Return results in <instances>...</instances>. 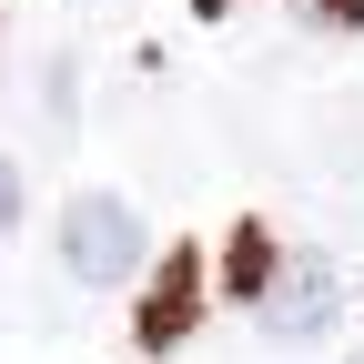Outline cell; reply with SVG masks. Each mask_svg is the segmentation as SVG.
Listing matches in <instances>:
<instances>
[{"label": "cell", "instance_id": "cell-5", "mask_svg": "<svg viewBox=\"0 0 364 364\" xmlns=\"http://www.w3.org/2000/svg\"><path fill=\"white\" fill-rule=\"evenodd\" d=\"M21 213H31V193H21V162H11V152H0V243H11V233H21Z\"/></svg>", "mask_w": 364, "mask_h": 364}, {"label": "cell", "instance_id": "cell-3", "mask_svg": "<svg viewBox=\"0 0 364 364\" xmlns=\"http://www.w3.org/2000/svg\"><path fill=\"white\" fill-rule=\"evenodd\" d=\"M203 294H213L203 253H193V243H182V253H162V273H142V314H132L142 354H172L182 334H193V324H203Z\"/></svg>", "mask_w": 364, "mask_h": 364}, {"label": "cell", "instance_id": "cell-4", "mask_svg": "<svg viewBox=\"0 0 364 364\" xmlns=\"http://www.w3.org/2000/svg\"><path fill=\"white\" fill-rule=\"evenodd\" d=\"M273 273H284L273 233H263V223H243V233H233V253H223V294H233V304H263V284H273Z\"/></svg>", "mask_w": 364, "mask_h": 364}, {"label": "cell", "instance_id": "cell-2", "mask_svg": "<svg viewBox=\"0 0 364 364\" xmlns=\"http://www.w3.org/2000/svg\"><path fill=\"white\" fill-rule=\"evenodd\" d=\"M334 314H344V273L324 253H284V273H273L263 304H253V334L263 344H324Z\"/></svg>", "mask_w": 364, "mask_h": 364}, {"label": "cell", "instance_id": "cell-7", "mask_svg": "<svg viewBox=\"0 0 364 364\" xmlns=\"http://www.w3.org/2000/svg\"><path fill=\"white\" fill-rule=\"evenodd\" d=\"M203 11H233V0H203Z\"/></svg>", "mask_w": 364, "mask_h": 364}, {"label": "cell", "instance_id": "cell-6", "mask_svg": "<svg viewBox=\"0 0 364 364\" xmlns=\"http://www.w3.org/2000/svg\"><path fill=\"white\" fill-rule=\"evenodd\" d=\"M314 31H364V0H304Z\"/></svg>", "mask_w": 364, "mask_h": 364}, {"label": "cell", "instance_id": "cell-1", "mask_svg": "<svg viewBox=\"0 0 364 364\" xmlns=\"http://www.w3.org/2000/svg\"><path fill=\"white\" fill-rule=\"evenodd\" d=\"M51 243H61V273L81 294H112V284H142V213H132L122 193H71L61 223H51Z\"/></svg>", "mask_w": 364, "mask_h": 364}]
</instances>
